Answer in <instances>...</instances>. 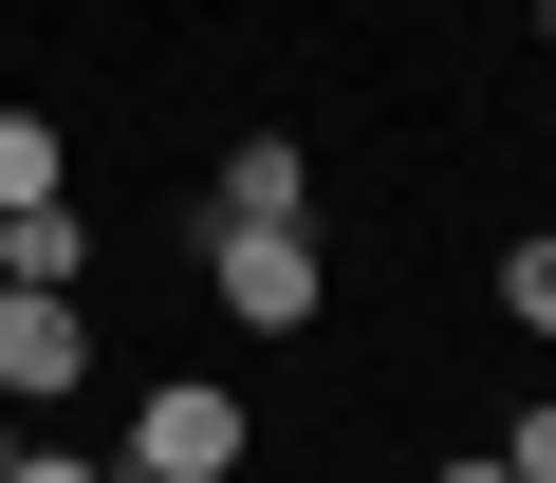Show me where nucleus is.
Masks as SVG:
<instances>
[{
  "instance_id": "nucleus-1",
  "label": "nucleus",
  "mask_w": 556,
  "mask_h": 483,
  "mask_svg": "<svg viewBox=\"0 0 556 483\" xmlns=\"http://www.w3.org/2000/svg\"><path fill=\"white\" fill-rule=\"evenodd\" d=\"M241 465H260V409H241V391H204V372L130 391V446H112V483H241Z\"/></svg>"
},
{
  "instance_id": "nucleus-2",
  "label": "nucleus",
  "mask_w": 556,
  "mask_h": 483,
  "mask_svg": "<svg viewBox=\"0 0 556 483\" xmlns=\"http://www.w3.org/2000/svg\"><path fill=\"white\" fill-rule=\"evenodd\" d=\"M204 280H223V317H241V335H316L334 242H316V223H204Z\"/></svg>"
},
{
  "instance_id": "nucleus-3",
  "label": "nucleus",
  "mask_w": 556,
  "mask_h": 483,
  "mask_svg": "<svg viewBox=\"0 0 556 483\" xmlns=\"http://www.w3.org/2000/svg\"><path fill=\"white\" fill-rule=\"evenodd\" d=\"M56 391H93V317L38 298V280H0V409H56Z\"/></svg>"
},
{
  "instance_id": "nucleus-4",
  "label": "nucleus",
  "mask_w": 556,
  "mask_h": 483,
  "mask_svg": "<svg viewBox=\"0 0 556 483\" xmlns=\"http://www.w3.org/2000/svg\"><path fill=\"white\" fill-rule=\"evenodd\" d=\"M204 223H316V168H298V131H241V149H223V186H204Z\"/></svg>"
},
{
  "instance_id": "nucleus-5",
  "label": "nucleus",
  "mask_w": 556,
  "mask_h": 483,
  "mask_svg": "<svg viewBox=\"0 0 556 483\" xmlns=\"http://www.w3.org/2000/svg\"><path fill=\"white\" fill-rule=\"evenodd\" d=\"M0 280H38V298H75V280H93V223H75V205H38V223H0Z\"/></svg>"
},
{
  "instance_id": "nucleus-6",
  "label": "nucleus",
  "mask_w": 556,
  "mask_h": 483,
  "mask_svg": "<svg viewBox=\"0 0 556 483\" xmlns=\"http://www.w3.org/2000/svg\"><path fill=\"white\" fill-rule=\"evenodd\" d=\"M38 205H75V168H56V112H0V223H38Z\"/></svg>"
},
{
  "instance_id": "nucleus-7",
  "label": "nucleus",
  "mask_w": 556,
  "mask_h": 483,
  "mask_svg": "<svg viewBox=\"0 0 556 483\" xmlns=\"http://www.w3.org/2000/svg\"><path fill=\"white\" fill-rule=\"evenodd\" d=\"M501 317H519V335L556 354V223H538V242H501Z\"/></svg>"
},
{
  "instance_id": "nucleus-8",
  "label": "nucleus",
  "mask_w": 556,
  "mask_h": 483,
  "mask_svg": "<svg viewBox=\"0 0 556 483\" xmlns=\"http://www.w3.org/2000/svg\"><path fill=\"white\" fill-rule=\"evenodd\" d=\"M0 483H112L93 446H56V428H20V465H0Z\"/></svg>"
},
{
  "instance_id": "nucleus-9",
  "label": "nucleus",
  "mask_w": 556,
  "mask_h": 483,
  "mask_svg": "<svg viewBox=\"0 0 556 483\" xmlns=\"http://www.w3.org/2000/svg\"><path fill=\"white\" fill-rule=\"evenodd\" d=\"M501 465H519V483H556V391H538V409L501 428Z\"/></svg>"
},
{
  "instance_id": "nucleus-10",
  "label": "nucleus",
  "mask_w": 556,
  "mask_h": 483,
  "mask_svg": "<svg viewBox=\"0 0 556 483\" xmlns=\"http://www.w3.org/2000/svg\"><path fill=\"white\" fill-rule=\"evenodd\" d=\"M427 483H519V465H501V446H464V465H427Z\"/></svg>"
},
{
  "instance_id": "nucleus-11",
  "label": "nucleus",
  "mask_w": 556,
  "mask_h": 483,
  "mask_svg": "<svg viewBox=\"0 0 556 483\" xmlns=\"http://www.w3.org/2000/svg\"><path fill=\"white\" fill-rule=\"evenodd\" d=\"M0 465H20V409H0Z\"/></svg>"
},
{
  "instance_id": "nucleus-12",
  "label": "nucleus",
  "mask_w": 556,
  "mask_h": 483,
  "mask_svg": "<svg viewBox=\"0 0 556 483\" xmlns=\"http://www.w3.org/2000/svg\"><path fill=\"white\" fill-rule=\"evenodd\" d=\"M538 38H556V0H538Z\"/></svg>"
}]
</instances>
